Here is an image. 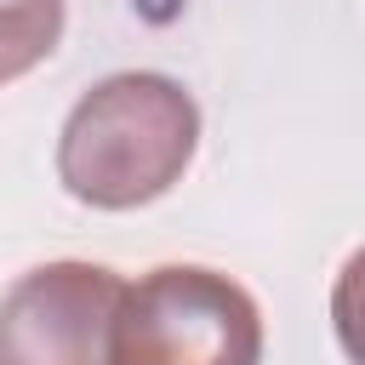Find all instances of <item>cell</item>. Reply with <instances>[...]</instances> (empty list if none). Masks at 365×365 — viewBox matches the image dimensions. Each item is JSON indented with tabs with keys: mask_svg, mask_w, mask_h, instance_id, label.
Here are the masks:
<instances>
[{
	"mask_svg": "<svg viewBox=\"0 0 365 365\" xmlns=\"http://www.w3.org/2000/svg\"><path fill=\"white\" fill-rule=\"evenodd\" d=\"M114 365H262V314L240 279L165 262L125 285Z\"/></svg>",
	"mask_w": 365,
	"mask_h": 365,
	"instance_id": "obj_2",
	"label": "cell"
},
{
	"mask_svg": "<svg viewBox=\"0 0 365 365\" xmlns=\"http://www.w3.org/2000/svg\"><path fill=\"white\" fill-rule=\"evenodd\" d=\"M331 331L348 354V365H365V245L342 262L331 285Z\"/></svg>",
	"mask_w": 365,
	"mask_h": 365,
	"instance_id": "obj_5",
	"label": "cell"
},
{
	"mask_svg": "<svg viewBox=\"0 0 365 365\" xmlns=\"http://www.w3.org/2000/svg\"><path fill=\"white\" fill-rule=\"evenodd\" d=\"M125 279L103 262H40L0 297V365H114Z\"/></svg>",
	"mask_w": 365,
	"mask_h": 365,
	"instance_id": "obj_3",
	"label": "cell"
},
{
	"mask_svg": "<svg viewBox=\"0 0 365 365\" xmlns=\"http://www.w3.org/2000/svg\"><path fill=\"white\" fill-rule=\"evenodd\" d=\"M63 40V0H0V86L40 68Z\"/></svg>",
	"mask_w": 365,
	"mask_h": 365,
	"instance_id": "obj_4",
	"label": "cell"
},
{
	"mask_svg": "<svg viewBox=\"0 0 365 365\" xmlns=\"http://www.w3.org/2000/svg\"><path fill=\"white\" fill-rule=\"evenodd\" d=\"M200 148V103L182 80L125 68L97 80L57 131V182L91 211H137L171 194Z\"/></svg>",
	"mask_w": 365,
	"mask_h": 365,
	"instance_id": "obj_1",
	"label": "cell"
}]
</instances>
